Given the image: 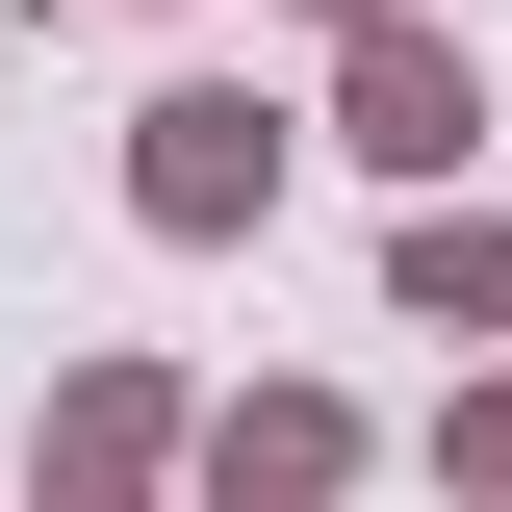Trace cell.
<instances>
[{
	"label": "cell",
	"instance_id": "cell-1",
	"mask_svg": "<svg viewBox=\"0 0 512 512\" xmlns=\"http://www.w3.org/2000/svg\"><path fill=\"white\" fill-rule=\"evenodd\" d=\"M154 205L231 231V205H256V103H154Z\"/></svg>",
	"mask_w": 512,
	"mask_h": 512
}]
</instances>
